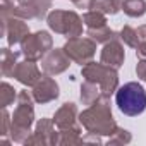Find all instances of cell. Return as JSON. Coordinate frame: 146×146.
I'll use <instances>...</instances> for the list:
<instances>
[{"mask_svg": "<svg viewBox=\"0 0 146 146\" xmlns=\"http://www.w3.org/2000/svg\"><path fill=\"white\" fill-rule=\"evenodd\" d=\"M14 78L24 84V86H35L38 83V79L41 78L40 69L33 60H26V62H19L14 69Z\"/></svg>", "mask_w": 146, "mask_h": 146, "instance_id": "obj_12", "label": "cell"}, {"mask_svg": "<svg viewBox=\"0 0 146 146\" xmlns=\"http://www.w3.org/2000/svg\"><path fill=\"white\" fill-rule=\"evenodd\" d=\"M33 98L38 103H48L58 98V84L55 83V79L50 78V74L41 76L33 86Z\"/></svg>", "mask_w": 146, "mask_h": 146, "instance_id": "obj_10", "label": "cell"}, {"mask_svg": "<svg viewBox=\"0 0 146 146\" xmlns=\"http://www.w3.org/2000/svg\"><path fill=\"white\" fill-rule=\"evenodd\" d=\"M83 23L88 26V29H96V28L107 26V17H105L103 12L93 9V11H90V12H86L83 16Z\"/></svg>", "mask_w": 146, "mask_h": 146, "instance_id": "obj_20", "label": "cell"}, {"mask_svg": "<svg viewBox=\"0 0 146 146\" xmlns=\"http://www.w3.org/2000/svg\"><path fill=\"white\" fill-rule=\"evenodd\" d=\"M122 4H124V0H95L91 9L100 11L103 14H112L113 16L122 9Z\"/></svg>", "mask_w": 146, "mask_h": 146, "instance_id": "obj_19", "label": "cell"}, {"mask_svg": "<svg viewBox=\"0 0 146 146\" xmlns=\"http://www.w3.org/2000/svg\"><path fill=\"white\" fill-rule=\"evenodd\" d=\"M46 23L52 31L67 38H76L83 35V19L72 11H53L48 14Z\"/></svg>", "mask_w": 146, "mask_h": 146, "instance_id": "obj_5", "label": "cell"}, {"mask_svg": "<svg viewBox=\"0 0 146 146\" xmlns=\"http://www.w3.org/2000/svg\"><path fill=\"white\" fill-rule=\"evenodd\" d=\"M108 143L110 144H125V143H131V134H129V131L117 127L115 132L112 136H108Z\"/></svg>", "mask_w": 146, "mask_h": 146, "instance_id": "obj_25", "label": "cell"}, {"mask_svg": "<svg viewBox=\"0 0 146 146\" xmlns=\"http://www.w3.org/2000/svg\"><path fill=\"white\" fill-rule=\"evenodd\" d=\"M137 46H136V55L139 58H146V24L139 26L137 29Z\"/></svg>", "mask_w": 146, "mask_h": 146, "instance_id": "obj_23", "label": "cell"}, {"mask_svg": "<svg viewBox=\"0 0 146 146\" xmlns=\"http://www.w3.org/2000/svg\"><path fill=\"white\" fill-rule=\"evenodd\" d=\"M35 119L33 110V100L28 95V91H21L17 95V108L12 115V125H11V136L17 143H26L29 137V129Z\"/></svg>", "mask_w": 146, "mask_h": 146, "instance_id": "obj_2", "label": "cell"}, {"mask_svg": "<svg viewBox=\"0 0 146 146\" xmlns=\"http://www.w3.org/2000/svg\"><path fill=\"white\" fill-rule=\"evenodd\" d=\"M136 72H137V78H141L143 81H146V58H141L136 65Z\"/></svg>", "mask_w": 146, "mask_h": 146, "instance_id": "obj_26", "label": "cell"}, {"mask_svg": "<svg viewBox=\"0 0 146 146\" xmlns=\"http://www.w3.org/2000/svg\"><path fill=\"white\" fill-rule=\"evenodd\" d=\"M2 117H4V125H2V136H5L7 132H9V113H7V110L4 108V112H2Z\"/></svg>", "mask_w": 146, "mask_h": 146, "instance_id": "obj_28", "label": "cell"}, {"mask_svg": "<svg viewBox=\"0 0 146 146\" xmlns=\"http://www.w3.org/2000/svg\"><path fill=\"white\" fill-rule=\"evenodd\" d=\"M28 35H29V28L23 17L17 16L2 17V36H7L11 46H14L16 43H23V40Z\"/></svg>", "mask_w": 146, "mask_h": 146, "instance_id": "obj_8", "label": "cell"}, {"mask_svg": "<svg viewBox=\"0 0 146 146\" xmlns=\"http://www.w3.org/2000/svg\"><path fill=\"white\" fill-rule=\"evenodd\" d=\"M52 36L46 31H36L35 35H28L21 43V52L26 60H40L52 50Z\"/></svg>", "mask_w": 146, "mask_h": 146, "instance_id": "obj_6", "label": "cell"}, {"mask_svg": "<svg viewBox=\"0 0 146 146\" xmlns=\"http://www.w3.org/2000/svg\"><path fill=\"white\" fill-rule=\"evenodd\" d=\"M115 103L124 115L136 117L146 110V91L139 83H127L115 91Z\"/></svg>", "mask_w": 146, "mask_h": 146, "instance_id": "obj_4", "label": "cell"}, {"mask_svg": "<svg viewBox=\"0 0 146 146\" xmlns=\"http://www.w3.org/2000/svg\"><path fill=\"white\" fill-rule=\"evenodd\" d=\"M78 9H91L93 7V2L95 0H70Z\"/></svg>", "mask_w": 146, "mask_h": 146, "instance_id": "obj_27", "label": "cell"}, {"mask_svg": "<svg viewBox=\"0 0 146 146\" xmlns=\"http://www.w3.org/2000/svg\"><path fill=\"white\" fill-rule=\"evenodd\" d=\"M17 64V53L9 48H2V74L5 78L14 76V69Z\"/></svg>", "mask_w": 146, "mask_h": 146, "instance_id": "obj_17", "label": "cell"}, {"mask_svg": "<svg viewBox=\"0 0 146 146\" xmlns=\"http://www.w3.org/2000/svg\"><path fill=\"white\" fill-rule=\"evenodd\" d=\"M64 52L69 55V58L72 62H78V64H88L91 62V58L95 57L96 52V41L83 36H76V38H69L67 43L64 45Z\"/></svg>", "mask_w": 146, "mask_h": 146, "instance_id": "obj_7", "label": "cell"}, {"mask_svg": "<svg viewBox=\"0 0 146 146\" xmlns=\"http://www.w3.org/2000/svg\"><path fill=\"white\" fill-rule=\"evenodd\" d=\"M55 137L57 132L53 131V122L48 119H41L33 136L28 137L26 144H55Z\"/></svg>", "mask_w": 146, "mask_h": 146, "instance_id": "obj_13", "label": "cell"}, {"mask_svg": "<svg viewBox=\"0 0 146 146\" xmlns=\"http://www.w3.org/2000/svg\"><path fill=\"white\" fill-rule=\"evenodd\" d=\"M81 141H83L81 131L76 125L69 127V129H60L57 132V137H55V144H76Z\"/></svg>", "mask_w": 146, "mask_h": 146, "instance_id": "obj_16", "label": "cell"}, {"mask_svg": "<svg viewBox=\"0 0 146 146\" xmlns=\"http://www.w3.org/2000/svg\"><path fill=\"white\" fill-rule=\"evenodd\" d=\"M120 40H122L125 45L136 48V46H137V31L132 29L131 26H124L122 31H120Z\"/></svg>", "mask_w": 146, "mask_h": 146, "instance_id": "obj_24", "label": "cell"}, {"mask_svg": "<svg viewBox=\"0 0 146 146\" xmlns=\"http://www.w3.org/2000/svg\"><path fill=\"white\" fill-rule=\"evenodd\" d=\"M16 100V90L9 84V83H2V86H0V103H2V107H9L12 102Z\"/></svg>", "mask_w": 146, "mask_h": 146, "instance_id": "obj_22", "label": "cell"}, {"mask_svg": "<svg viewBox=\"0 0 146 146\" xmlns=\"http://www.w3.org/2000/svg\"><path fill=\"white\" fill-rule=\"evenodd\" d=\"M102 90L98 84L95 83H90V81H84L83 86H81V100L84 105H93L95 102H98L102 98Z\"/></svg>", "mask_w": 146, "mask_h": 146, "instance_id": "obj_15", "label": "cell"}, {"mask_svg": "<svg viewBox=\"0 0 146 146\" xmlns=\"http://www.w3.org/2000/svg\"><path fill=\"white\" fill-rule=\"evenodd\" d=\"M76 117H78V107L74 103H64L53 117V124L58 129H69L74 127L76 124Z\"/></svg>", "mask_w": 146, "mask_h": 146, "instance_id": "obj_14", "label": "cell"}, {"mask_svg": "<svg viewBox=\"0 0 146 146\" xmlns=\"http://www.w3.org/2000/svg\"><path fill=\"white\" fill-rule=\"evenodd\" d=\"M122 11L129 17H141L146 14V2L144 0H124Z\"/></svg>", "mask_w": 146, "mask_h": 146, "instance_id": "obj_18", "label": "cell"}, {"mask_svg": "<svg viewBox=\"0 0 146 146\" xmlns=\"http://www.w3.org/2000/svg\"><path fill=\"white\" fill-rule=\"evenodd\" d=\"M88 36H90L91 40H95L96 43H108L110 40L120 38V36H117V33H115V31H112L108 26L96 28V29H88Z\"/></svg>", "mask_w": 146, "mask_h": 146, "instance_id": "obj_21", "label": "cell"}, {"mask_svg": "<svg viewBox=\"0 0 146 146\" xmlns=\"http://www.w3.org/2000/svg\"><path fill=\"white\" fill-rule=\"evenodd\" d=\"M124 58H125V52H124V46L120 45L119 38L110 40L108 43L103 45L100 62H103V64H107V65H110L113 69H119V67H122Z\"/></svg>", "mask_w": 146, "mask_h": 146, "instance_id": "obj_11", "label": "cell"}, {"mask_svg": "<svg viewBox=\"0 0 146 146\" xmlns=\"http://www.w3.org/2000/svg\"><path fill=\"white\" fill-rule=\"evenodd\" d=\"M70 65L69 55L64 52V48H52L43 58H41V69L50 76L60 74Z\"/></svg>", "mask_w": 146, "mask_h": 146, "instance_id": "obj_9", "label": "cell"}, {"mask_svg": "<svg viewBox=\"0 0 146 146\" xmlns=\"http://www.w3.org/2000/svg\"><path fill=\"white\" fill-rule=\"evenodd\" d=\"M79 120L88 132H95V134L112 136L117 129V124L113 120V115L108 105V98L105 96H102L98 102H95L84 112H81Z\"/></svg>", "mask_w": 146, "mask_h": 146, "instance_id": "obj_1", "label": "cell"}, {"mask_svg": "<svg viewBox=\"0 0 146 146\" xmlns=\"http://www.w3.org/2000/svg\"><path fill=\"white\" fill-rule=\"evenodd\" d=\"M81 74L84 78V81L95 83L100 86L102 95L105 98H108L113 91H117L119 86V74L117 69L103 64V62H88L84 64V67L81 69Z\"/></svg>", "mask_w": 146, "mask_h": 146, "instance_id": "obj_3", "label": "cell"}]
</instances>
